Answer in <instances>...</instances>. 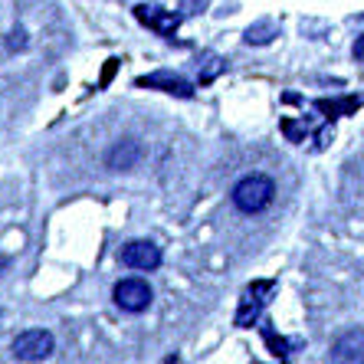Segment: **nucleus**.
<instances>
[{"mask_svg": "<svg viewBox=\"0 0 364 364\" xmlns=\"http://www.w3.org/2000/svg\"><path fill=\"white\" fill-rule=\"evenodd\" d=\"M119 259H122V266H128V269L151 272L161 266V250H158L151 240H132V243L122 246Z\"/></svg>", "mask_w": 364, "mask_h": 364, "instance_id": "20e7f679", "label": "nucleus"}, {"mask_svg": "<svg viewBox=\"0 0 364 364\" xmlns=\"http://www.w3.org/2000/svg\"><path fill=\"white\" fill-rule=\"evenodd\" d=\"M138 158H141V144L125 138V141H119L109 154H105V164H109L112 171H128L138 164Z\"/></svg>", "mask_w": 364, "mask_h": 364, "instance_id": "1a4fd4ad", "label": "nucleus"}, {"mask_svg": "<svg viewBox=\"0 0 364 364\" xmlns=\"http://www.w3.org/2000/svg\"><path fill=\"white\" fill-rule=\"evenodd\" d=\"M23 30H17V33H10V40H7V46H10V50H20V46H23Z\"/></svg>", "mask_w": 364, "mask_h": 364, "instance_id": "ddd939ff", "label": "nucleus"}, {"mask_svg": "<svg viewBox=\"0 0 364 364\" xmlns=\"http://www.w3.org/2000/svg\"><path fill=\"white\" fill-rule=\"evenodd\" d=\"M351 53H355L358 63H364V36H358V43H355V50H351Z\"/></svg>", "mask_w": 364, "mask_h": 364, "instance_id": "4468645a", "label": "nucleus"}, {"mask_svg": "<svg viewBox=\"0 0 364 364\" xmlns=\"http://www.w3.org/2000/svg\"><path fill=\"white\" fill-rule=\"evenodd\" d=\"M135 17L141 20L148 30H154L158 36H164V40H174V33H178L181 17H184V14H171V10L154 7V4H138V7H135Z\"/></svg>", "mask_w": 364, "mask_h": 364, "instance_id": "39448f33", "label": "nucleus"}, {"mask_svg": "<svg viewBox=\"0 0 364 364\" xmlns=\"http://www.w3.org/2000/svg\"><path fill=\"white\" fill-rule=\"evenodd\" d=\"M230 197H233V207L240 213H263L272 203V197H276V184L266 174H246V178H240L233 184Z\"/></svg>", "mask_w": 364, "mask_h": 364, "instance_id": "f257e3e1", "label": "nucleus"}, {"mask_svg": "<svg viewBox=\"0 0 364 364\" xmlns=\"http://www.w3.org/2000/svg\"><path fill=\"white\" fill-rule=\"evenodd\" d=\"M272 292H276V282H253V286L246 289L243 302H240V312H237V325H240V328H250V325H256V318H259V309L269 302Z\"/></svg>", "mask_w": 364, "mask_h": 364, "instance_id": "423d86ee", "label": "nucleus"}, {"mask_svg": "<svg viewBox=\"0 0 364 364\" xmlns=\"http://www.w3.org/2000/svg\"><path fill=\"white\" fill-rule=\"evenodd\" d=\"M53 355V335L43 328H30L14 338V358L17 361H43Z\"/></svg>", "mask_w": 364, "mask_h": 364, "instance_id": "7ed1b4c3", "label": "nucleus"}, {"mask_svg": "<svg viewBox=\"0 0 364 364\" xmlns=\"http://www.w3.org/2000/svg\"><path fill=\"white\" fill-rule=\"evenodd\" d=\"M263 338H266V345L272 348V355H276V358H289V355H292V345H289L286 338H276V331H272L269 325L263 328Z\"/></svg>", "mask_w": 364, "mask_h": 364, "instance_id": "9b49d317", "label": "nucleus"}, {"mask_svg": "<svg viewBox=\"0 0 364 364\" xmlns=\"http://www.w3.org/2000/svg\"><path fill=\"white\" fill-rule=\"evenodd\" d=\"M138 89H161L168 95H181V99H191L194 95V85L187 79L174 76V73H151V76H138L135 79Z\"/></svg>", "mask_w": 364, "mask_h": 364, "instance_id": "0eeeda50", "label": "nucleus"}, {"mask_svg": "<svg viewBox=\"0 0 364 364\" xmlns=\"http://www.w3.org/2000/svg\"><path fill=\"white\" fill-rule=\"evenodd\" d=\"M272 36H279V26L272 23V20H263V23H256V26H250V30H246V43H250V46H263V43H269Z\"/></svg>", "mask_w": 364, "mask_h": 364, "instance_id": "9d476101", "label": "nucleus"}, {"mask_svg": "<svg viewBox=\"0 0 364 364\" xmlns=\"http://www.w3.org/2000/svg\"><path fill=\"white\" fill-rule=\"evenodd\" d=\"M331 361H364V328L345 331L335 345H331Z\"/></svg>", "mask_w": 364, "mask_h": 364, "instance_id": "6e6552de", "label": "nucleus"}, {"mask_svg": "<svg viewBox=\"0 0 364 364\" xmlns=\"http://www.w3.org/2000/svg\"><path fill=\"white\" fill-rule=\"evenodd\" d=\"M112 299H115V305H119L122 312L138 315L151 305V286L144 279H122L112 289Z\"/></svg>", "mask_w": 364, "mask_h": 364, "instance_id": "f03ea898", "label": "nucleus"}, {"mask_svg": "<svg viewBox=\"0 0 364 364\" xmlns=\"http://www.w3.org/2000/svg\"><path fill=\"white\" fill-rule=\"evenodd\" d=\"M203 7H207V0H184V4H181V10H184V17H191V14H200Z\"/></svg>", "mask_w": 364, "mask_h": 364, "instance_id": "f8f14e48", "label": "nucleus"}]
</instances>
